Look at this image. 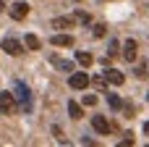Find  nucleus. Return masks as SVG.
Instances as JSON below:
<instances>
[{"label": "nucleus", "instance_id": "obj_24", "mask_svg": "<svg viewBox=\"0 0 149 147\" xmlns=\"http://www.w3.org/2000/svg\"><path fill=\"white\" fill-rule=\"evenodd\" d=\"M147 100H149V95H147Z\"/></svg>", "mask_w": 149, "mask_h": 147}, {"label": "nucleus", "instance_id": "obj_3", "mask_svg": "<svg viewBox=\"0 0 149 147\" xmlns=\"http://www.w3.org/2000/svg\"><path fill=\"white\" fill-rule=\"evenodd\" d=\"M13 110H16L13 92H0V113H13Z\"/></svg>", "mask_w": 149, "mask_h": 147}, {"label": "nucleus", "instance_id": "obj_17", "mask_svg": "<svg viewBox=\"0 0 149 147\" xmlns=\"http://www.w3.org/2000/svg\"><path fill=\"white\" fill-rule=\"evenodd\" d=\"M76 21H79V24H89L92 18H89V13H84V11H79V13H76Z\"/></svg>", "mask_w": 149, "mask_h": 147}, {"label": "nucleus", "instance_id": "obj_16", "mask_svg": "<svg viewBox=\"0 0 149 147\" xmlns=\"http://www.w3.org/2000/svg\"><path fill=\"white\" fill-rule=\"evenodd\" d=\"M89 82H94V87H100V89L107 87V76H94V79H89Z\"/></svg>", "mask_w": 149, "mask_h": 147}, {"label": "nucleus", "instance_id": "obj_5", "mask_svg": "<svg viewBox=\"0 0 149 147\" xmlns=\"http://www.w3.org/2000/svg\"><path fill=\"white\" fill-rule=\"evenodd\" d=\"M26 13H29V5H26V3H13V5H10V16H13L16 21H24Z\"/></svg>", "mask_w": 149, "mask_h": 147}, {"label": "nucleus", "instance_id": "obj_23", "mask_svg": "<svg viewBox=\"0 0 149 147\" xmlns=\"http://www.w3.org/2000/svg\"><path fill=\"white\" fill-rule=\"evenodd\" d=\"M144 132H147V134H149V121H147V126H144Z\"/></svg>", "mask_w": 149, "mask_h": 147}, {"label": "nucleus", "instance_id": "obj_8", "mask_svg": "<svg viewBox=\"0 0 149 147\" xmlns=\"http://www.w3.org/2000/svg\"><path fill=\"white\" fill-rule=\"evenodd\" d=\"M76 24V18L71 16H60V18H52V29H71Z\"/></svg>", "mask_w": 149, "mask_h": 147}, {"label": "nucleus", "instance_id": "obj_18", "mask_svg": "<svg viewBox=\"0 0 149 147\" xmlns=\"http://www.w3.org/2000/svg\"><path fill=\"white\" fill-rule=\"evenodd\" d=\"M105 32H107V29H105V24H97L92 34H94V37H105Z\"/></svg>", "mask_w": 149, "mask_h": 147}, {"label": "nucleus", "instance_id": "obj_14", "mask_svg": "<svg viewBox=\"0 0 149 147\" xmlns=\"http://www.w3.org/2000/svg\"><path fill=\"white\" fill-rule=\"evenodd\" d=\"M76 60L81 63V66H92V53H86V50H81V53H76Z\"/></svg>", "mask_w": 149, "mask_h": 147}, {"label": "nucleus", "instance_id": "obj_12", "mask_svg": "<svg viewBox=\"0 0 149 147\" xmlns=\"http://www.w3.org/2000/svg\"><path fill=\"white\" fill-rule=\"evenodd\" d=\"M68 113H71V118H73V121H79V118L84 116V110H81V105H79V103H73V100L68 103Z\"/></svg>", "mask_w": 149, "mask_h": 147}, {"label": "nucleus", "instance_id": "obj_15", "mask_svg": "<svg viewBox=\"0 0 149 147\" xmlns=\"http://www.w3.org/2000/svg\"><path fill=\"white\" fill-rule=\"evenodd\" d=\"M107 105H110L113 110H120V108H123V100H120L118 95H110V92H107Z\"/></svg>", "mask_w": 149, "mask_h": 147}, {"label": "nucleus", "instance_id": "obj_2", "mask_svg": "<svg viewBox=\"0 0 149 147\" xmlns=\"http://www.w3.org/2000/svg\"><path fill=\"white\" fill-rule=\"evenodd\" d=\"M68 84H71V89H86L89 87V76L86 74H79V71H71Z\"/></svg>", "mask_w": 149, "mask_h": 147}, {"label": "nucleus", "instance_id": "obj_7", "mask_svg": "<svg viewBox=\"0 0 149 147\" xmlns=\"http://www.w3.org/2000/svg\"><path fill=\"white\" fill-rule=\"evenodd\" d=\"M92 126H94V132H100V134H107V132H110V124H107L105 116H94V118H92Z\"/></svg>", "mask_w": 149, "mask_h": 147}, {"label": "nucleus", "instance_id": "obj_4", "mask_svg": "<svg viewBox=\"0 0 149 147\" xmlns=\"http://www.w3.org/2000/svg\"><path fill=\"white\" fill-rule=\"evenodd\" d=\"M3 50H5L8 55H21V53H24L21 42H18V39H13V37H5V39H3Z\"/></svg>", "mask_w": 149, "mask_h": 147}, {"label": "nucleus", "instance_id": "obj_22", "mask_svg": "<svg viewBox=\"0 0 149 147\" xmlns=\"http://www.w3.org/2000/svg\"><path fill=\"white\" fill-rule=\"evenodd\" d=\"M0 11H5V3H3V0H0Z\"/></svg>", "mask_w": 149, "mask_h": 147}, {"label": "nucleus", "instance_id": "obj_21", "mask_svg": "<svg viewBox=\"0 0 149 147\" xmlns=\"http://www.w3.org/2000/svg\"><path fill=\"white\" fill-rule=\"evenodd\" d=\"M120 145L126 147V145H134V134H131V132H128V134H126V139H123V142H120Z\"/></svg>", "mask_w": 149, "mask_h": 147}, {"label": "nucleus", "instance_id": "obj_6", "mask_svg": "<svg viewBox=\"0 0 149 147\" xmlns=\"http://www.w3.org/2000/svg\"><path fill=\"white\" fill-rule=\"evenodd\" d=\"M105 76H107V82H110V84H115V87H120V84L126 82L123 71H118V68H107V71H105Z\"/></svg>", "mask_w": 149, "mask_h": 147}, {"label": "nucleus", "instance_id": "obj_9", "mask_svg": "<svg viewBox=\"0 0 149 147\" xmlns=\"http://www.w3.org/2000/svg\"><path fill=\"white\" fill-rule=\"evenodd\" d=\"M50 42H52L55 47H71V45H73V37H71V34H55Z\"/></svg>", "mask_w": 149, "mask_h": 147}, {"label": "nucleus", "instance_id": "obj_10", "mask_svg": "<svg viewBox=\"0 0 149 147\" xmlns=\"http://www.w3.org/2000/svg\"><path fill=\"white\" fill-rule=\"evenodd\" d=\"M123 58H126V60H136V42H134V39L123 42Z\"/></svg>", "mask_w": 149, "mask_h": 147}, {"label": "nucleus", "instance_id": "obj_11", "mask_svg": "<svg viewBox=\"0 0 149 147\" xmlns=\"http://www.w3.org/2000/svg\"><path fill=\"white\" fill-rule=\"evenodd\" d=\"M52 66L60 68V71H65V74L73 71V63H71V60H63V58H55V55H52Z\"/></svg>", "mask_w": 149, "mask_h": 147}, {"label": "nucleus", "instance_id": "obj_13", "mask_svg": "<svg viewBox=\"0 0 149 147\" xmlns=\"http://www.w3.org/2000/svg\"><path fill=\"white\" fill-rule=\"evenodd\" d=\"M24 42H26V47H29V50H39V47H42L39 37H34V34H26V39H24Z\"/></svg>", "mask_w": 149, "mask_h": 147}, {"label": "nucleus", "instance_id": "obj_19", "mask_svg": "<svg viewBox=\"0 0 149 147\" xmlns=\"http://www.w3.org/2000/svg\"><path fill=\"white\" fill-rule=\"evenodd\" d=\"M115 53H118V42L110 39V45H107V55H115Z\"/></svg>", "mask_w": 149, "mask_h": 147}, {"label": "nucleus", "instance_id": "obj_20", "mask_svg": "<svg viewBox=\"0 0 149 147\" xmlns=\"http://www.w3.org/2000/svg\"><path fill=\"white\" fill-rule=\"evenodd\" d=\"M84 105H97V97L94 95H84Z\"/></svg>", "mask_w": 149, "mask_h": 147}, {"label": "nucleus", "instance_id": "obj_1", "mask_svg": "<svg viewBox=\"0 0 149 147\" xmlns=\"http://www.w3.org/2000/svg\"><path fill=\"white\" fill-rule=\"evenodd\" d=\"M13 97L18 100L21 110H29V108H31V92H29V87H26L24 82H16V87H13Z\"/></svg>", "mask_w": 149, "mask_h": 147}]
</instances>
